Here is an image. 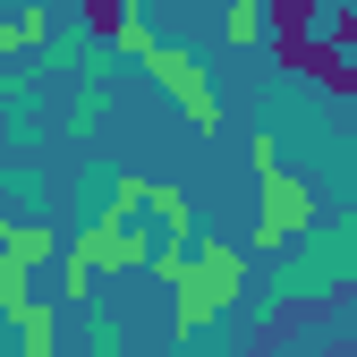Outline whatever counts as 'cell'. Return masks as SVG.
Instances as JSON below:
<instances>
[{"label": "cell", "instance_id": "obj_13", "mask_svg": "<svg viewBox=\"0 0 357 357\" xmlns=\"http://www.w3.org/2000/svg\"><path fill=\"white\" fill-rule=\"evenodd\" d=\"M17 52H26V34H17V17H0V68H9Z\"/></svg>", "mask_w": 357, "mask_h": 357}, {"label": "cell", "instance_id": "obj_8", "mask_svg": "<svg viewBox=\"0 0 357 357\" xmlns=\"http://www.w3.org/2000/svg\"><path fill=\"white\" fill-rule=\"evenodd\" d=\"M264 34H315V0H264Z\"/></svg>", "mask_w": 357, "mask_h": 357}, {"label": "cell", "instance_id": "obj_7", "mask_svg": "<svg viewBox=\"0 0 357 357\" xmlns=\"http://www.w3.org/2000/svg\"><path fill=\"white\" fill-rule=\"evenodd\" d=\"M145 213L162 221V230H170V238H188V230H196V204H188V196H178V188H153V178H145Z\"/></svg>", "mask_w": 357, "mask_h": 357}, {"label": "cell", "instance_id": "obj_3", "mask_svg": "<svg viewBox=\"0 0 357 357\" xmlns=\"http://www.w3.org/2000/svg\"><path fill=\"white\" fill-rule=\"evenodd\" d=\"M247 162H255V188H264V213H255V247H281L289 230H315V188H298L281 170V137L255 128L247 137Z\"/></svg>", "mask_w": 357, "mask_h": 357}, {"label": "cell", "instance_id": "obj_6", "mask_svg": "<svg viewBox=\"0 0 357 357\" xmlns=\"http://www.w3.org/2000/svg\"><path fill=\"white\" fill-rule=\"evenodd\" d=\"M0 264H9V273L60 264V230H52V221H0Z\"/></svg>", "mask_w": 357, "mask_h": 357}, {"label": "cell", "instance_id": "obj_2", "mask_svg": "<svg viewBox=\"0 0 357 357\" xmlns=\"http://www.w3.org/2000/svg\"><path fill=\"white\" fill-rule=\"evenodd\" d=\"M145 255H153V238H145V230H128V213H94V221H85V238L60 247V298H68V306H77V298H94L102 273H137Z\"/></svg>", "mask_w": 357, "mask_h": 357}, {"label": "cell", "instance_id": "obj_9", "mask_svg": "<svg viewBox=\"0 0 357 357\" xmlns=\"http://www.w3.org/2000/svg\"><path fill=\"white\" fill-rule=\"evenodd\" d=\"M221 26H230V43H264V0H230Z\"/></svg>", "mask_w": 357, "mask_h": 357}, {"label": "cell", "instance_id": "obj_12", "mask_svg": "<svg viewBox=\"0 0 357 357\" xmlns=\"http://www.w3.org/2000/svg\"><path fill=\"white\" fill-rule=\"evenodd\" d=\"M137 204H145V178H119V188H111V204H102V213H137Z\"/></svg>", "mask_w": 357, "mask_h": 357}, {"label": "cell", "instance_id": "obj_11", "mask_svg": "<svg viewBox=\"0 0 357 357\" xmlns=\"http://www.w3.org/2000/svg\"><path fill=\"white\" fill-rule=\"evenodd\" d=\"M324 43H332V52H340V60H349V68H357V0H349V9H340V17H332V34H324Z\"/></svg>", "mask_w": 357, "mask_h": 357}, {"label": "cell", "instance_id": "obj_10", "mask_svg": "<svg viewBox=\"0 0 357 357\" xmlns=\"http://www.w3.org/2000/svg\"><path fill=\"white\" fill-rule=\"evenodd\" d=\"M77 9H85V34H102V43H111V34H119V17L137 9V0H77Z\"/></svg>", "mask_w": 357, "mask_h": 357}, {"label": "cell", "instance_id": "obj_1", "mask_svg": "<svg viewBox=\"0 0 357 357\" xmlns=\"http://www.w3.org/2000/svg\"><path fill=\"white\" fill-rule=\"evenodd\" d=\"M145 273L153 281H170V298H178V324H213L221 315V306H230L238 289H247V255L238 247H221V238H162L153 255H145Z\"/></svg>", "mask_w": 357, "mask_h": 357}, {"label": "cell", "instance_id": "obj_4", "mask_svg": "<svg viewBox=\"0 0 357 357\" xmlns=\"http://www.w3.org/2000/svg\"><path fill=\"white\" fill-rule=\"evenodd\" d=\"M145 68H153V85H162V94L178 102V111H188V128H196V137H213V128H221V94H213V77L188 60V52H178V43H145V52H137Z\"/></svg>", "mask_w": 357, "mask_h": 357}, {"label": "cell", "instance_id": "obj_5", "mask_svg": "<svg viewBox=\"0 0 357 357\" xmlns=\"http://www.w3.org/2000/svg\"><path fill=\"white\" fill-rule=\"evenodd\" d=\"M0 315L17 324V349H34V357H52L60 324H52V306H43V298L26 289V273H9V264H0Z\"/></svg>", "mask_w": 357, "mask_h": 357}, {"label": "cell", "instance_id": "obj_14", "mask_svg": "<svg viewBox=\"0 0 357 357\" xmlns=\"http://www.w3.org/2000/svg\"><path fill=\"white\" fill-rule=\"evenodd\" d=\"M0 357H34V349H0Z\"/></svg>", "mask_w": 357, "mask_h": 357}]
</instances>
